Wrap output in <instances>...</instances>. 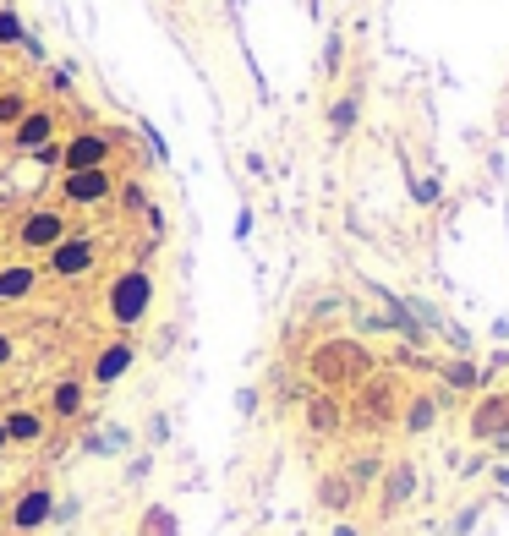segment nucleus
<instances>
[{
    "instance_id": "1",
    "label": "nucleus",
    "mask_w": 509,
    "mask_h": 536,
    "mask_svg": "<svg viewBox=\"0 0 509 536\" xmlns=\"http://www.w3.org/2000/svg\"><path fill=\"white\" fill-rule=\"evenodd\" d=\"M373 367H378V361H373V351H367L362 340H323V345H312V356H307L312 383H323L329 394L367 383V378H373Z\"/></svg>"
},
{
    "instance_id": "2",
    "label": "nucleus",
    "mask_w": 509,
    "mask_h": 536,
    "mask_svg": "<svg viewBox=\"0 0 509 536\" xmlns=\"http://www.w3.org/2000/svg\"><path fill=\"white\" fill-rule=\"evenodd\" d=\"M148 307H154V279H148L143 268H126V274L110 285V318L115 323H137Z\"/></svg>"
},
{
    "instance_id": "3",
    "label": "nucleus",
    "mask_w": 509,
    "mask_h": 536,
    "mask_svg": "<svg viewBox=\"0 0 509 536\" xmlns=\"http://www.w3.org/2000/svg\"><path fill=\"white\" fill-rule=\"evenodd\" d=\"M395 405H400V389H395V378H367V383H356V411H362V422L367 427H378V422H395Z\"/></svg>"
},
{
    "instance_id": "4",
    "label": "nucleus",
    "mask_w": 509,
    "mask_h": 536,
    "mask_svg": "<svg viewBox=\"0 0 509 536\" xmlns=\"http://www.w3.org/2000/svg\"><path fill=\"white\" fill-rule=\"evenodd\" d=\"M17 241L28 252H50V247H61V241H66V219L55 214V208H33V214L22 219Z\"/></svg>"
},
{
    "instance_id": "5",
    "label": "nucleus",
    "mask_w": 509,
    "mask_h": 536,
    "mask_svg": "<svg viewBox=\"0 0 509 536\" xmlns=\"http://www.w3.org/2000/svg\"><path fill=\"white\" fill-rule=\"evenodd\" d=\"M104 159H110V137L104 132H77L72 143L61 148L66 170H104Z\"/></svg>"
},
{
    "instance_id": "6",
    "label": "nucleus",
    "mask_w": 509,
    "mask_h": 536,
    "mask_svg": "<svg viewBox=\"0 0 509 536\" xmlns=\"http://www.w3.org/2000/svg\"><path fill=\"white\" fill-rule=\"evenodd\" d=\"M99 258V247L94 241H83V236H66L61 247H50V274H61V279H77V274H88Z\"/></svg>"
},
{
    "instance_id": "7",
    "label": "nucleus",
    "mask_w": 509,
    "mask_h": 536,
    "mask_svg": "<svg viewBox=\"0 0 509 536\" xmlns=\"http://www.w3.org/2000/svg\"><path fill=\"white\" fill-rule=\"evenodd\" d=\"M509 433V394H488L471 411V438H504Z\"/></svg>"
},
{
    "instance_id": "8",
    "label": "nucleus",
    "mask_w": 509,
    "mask_h": 536,
    "mask_svg": "<svg viewBox=\"0 0 509 536\" xmlns=\"http://www.w3.org/2000/svg\"><path fill=\"white\" fill-rule=\"evenodd\" d=\"M11 137H17V148H28V154L50 148V137H55V110H28L17 126H11Z\"/></svg>"
},
{
    "instance_id": "9",
    "label": "nucleus",
    "mask_w": 509,
    "mask_h": 536,
    "mask_svg": "<svg viewBox=\"0 0 509 536\" xmlns=\"http://www.w3.org/2000/svg\"><path fill=\"white\" fill-rule=\"evenodd\" d=\"M110 170H66V203H104Z\"/></svg>"
},
{
    "instance_id": "10",
    "label": "nucleus",
    "mask_w": 509,
    "mask_h": 536,
    "mask_svg": "<svg viewBox=\"0 0 509 536\" xmlns=\"http://www.w3.org/2000/svg\"><path fill=\"white\" fill-rule=\"evenodd\" d=\"M50 509H55V498L44 493V487H33V493H22V504L11 509V526H17V531H39L44 520H50Z\"/></svg>"
},
{
    "instance_id": "11",
    "label": "nucleus",
    "mask_w": 509,
    "mask_h": 536,
    "mask_svg": "<svg viewBox=\"0 0 509 536\" xmlns=\"http://www.w3.org/2000/svg\"><path fill=\"white\" fill-rule=\"evenodd\" d=\"M340 422H345V405L334 400V394H318V400L307 405V427H312V433H340Z\"/></svg>"
},
{
    "instance_id": "12",
    "label": "nucleus",
    "mask_w": 509,
    "mask_h": 536,
    "mask_svg": "<svg viewBox=\"0 0 509 536\" xmlns=\"http://www.w3.org/2000/svg\"><path fill=\"white\" fill-rule=\"evenodd\" d=\"M400 422H406V433H427V427L438 422V400H433V394H411Z\"/></svg>"
},
{
    "instance_id": "13",
    "label": "nucleus",
    "mask_w": 509,
    "mask_h": 536,
    "mask_svg": "<svg viewBox=\"0 0 509 536\" xmlns=\"http://www.w3.org/2000/svg\"><path fill=\"white\" fill-rule=\"evenodd\" d=\"M33 285H39V274H33V268H22V263L0 268V301H22Z\"/></svg>"
},
{
    "instance_id": "14",
    "label": "nucleus",
    "mask_w": 509,
    "mask_h": 536,
    "mask_svg": "<svg viewBox=\"0 0 509 536\" xmlns=\"http://www.w3.org/2000/svg\"><path fill=\"white\" fill-rule=\"evenodd\" d=\"M411 487H416V471H411V465H395V471L384 476V504H389V509H395V504H406V498H411Z\"/></svg>"
},
{
    "instance_id": "15",
    "label": "nucleus",
    "mask_w": 509,
    "mask_h": 536,
    "mask_svg": "<svg viewBox=\"0 0 509 536\" xmlns=\"http://www.w3.org/2000/svg\"><path fill=\"white\" fill-rule=\"evenodd\" d=\"M126 367H132V345H110V351H104L99 356V367H94V378L99 383H115V378H121V372Z\"/></svg>"
},
{
    "instance_id": "16",
    "label": "nucleus",
    "mask_w": 509,
    "mask_h": 536,
    "mask_svg": "<svg viewBox=\"0 0 509 536\" xmlns=\"http://www.w3.org/2000/svg\"><path fill=\"white\" fill-rule=\"evenodd\" d=\"M39 433H44V422L33 411H11L6 416V438H11V444H33Z\"/></svg>"
},
{
    "instance_id": "17",
    "label": "nucleus",
    "mask_w": 509,
    "mask_h": 536,
    "mask_svg": "<svg viewBox=\"0 0 509 536\" xmlns=\"http://www.w3.org/2000/svg\"><path fill=\"white\" fill-rule=\"evenodd\" d=\"M356 110H362V104H356V93H345V99L329 110V132H334V137H345V132L356 126Z\"/></svg>"
},
{
    "instance_id": "18",
    "label": "nucleus",
    "mask_w": 509,
    "mask_h": 536,
    "mask_svg": "<svg viewBox=\"0 0 509 536\" xmlns=\"http://www.w3.org/2000/svg\"><path fill=\"white\" fill-rule=\"evenodd\" d=\"M28 110H33V104L22 99V93H0V126H17Z\"/></svg>"
},
{
    "instance_id": "19",
    "label": "nucleus",
    "mask_w": 509,
    "mask_h": 536,
    "mask_svg": "<svg viewBox=\"0 0 509 536\" xmlns=\"http://www.w3.org/2000/svg\"><path fill=\"white\" fill-rule=\"evenodd\" d=\"M318 493H323V504H329V509H345V504H351V482H345V476H334V482H323Z\"/></svg>"
},
{
    "instance_id": "20",
    "label": "nucleus",
    "mask_w": 509,
    "mask_h": 536,
    "mask_svg": "<svg viewBox=\"0 0 509 536\" xmlns=\"http://www.w3.org/2000/svg\"><path fill=\"white\" fill-rule=\"evenodd\" d=\"M444 378L455 383V389H477V367H471V361H449Z\"/></svg>"
},
{
    "instance_id": "21",
    "label": "nucleus",
    "mask_w": 509,
    "mask_h": 536,
    "mask_svg": "<svg viewBox=\"0 0 509 536\" xmlns=\"http://www.w3.org/2000/svg\"><path fill=\"white\" fill-rule=\"evenodd\" d=\"M77 405H83V389H77V383H61V389H55V416H72Z\"/></svg>"
},
{
    "instance_id": "22",
    "label": "nucleus",
    "mask_w": 509,
    "mask_h": 536,
    "mask_svg": "<svg viewBox=\"0 0 509 536\" xmlns=\"http://www.w3.org/2000/svg\"><path fill=\"white\" fill-rule=\"evenodd\" d=\"M17 39H22L17 17H11V11H0V44H17Z\"/></svg>"
},
{
    "instance_id": "23",
    "label": "nucleus",
    "mask_w": 509,
    "mask_h": 536,
    "mask_svg": "<svg viewBox=\"0 0 509 536\" xmlns=\"http://www.w3.org/2000/svg\"><path fill=\"white\" fill-rule=\"evenodd\" d=\"M0 361H11V340H6V334H0Z\"/></svg>"
},
{
    "instance_id": "24",
    "label": "nucleus",
    "mask_w": 509,
    "mask_h": 536,
    "mask_svg": "<svg viewBox=\"0 0 509 536\" xmlns=\"http://www.w3.org/2000/svg\"><path fill=\"white\" fill-rule=\"evenodd\" d=\"M334 536H362V531H356V526H334Z\"/></svg>"
},
{
    "instance_id": "25",
    "label": "nucleus",
    "mask_w": 509,
    "mask_h": 536,
    "mask_svg": "<svg viewBox=\"0 0 509 536\" xmlns=\"http://www.w3.org/2000/svg\"><path fill=\"white\" fill-rule=\"evenodd\" d=\"M11 444V438H6V416H0V449H6Z\"/></svg>"
}]
</instances>
